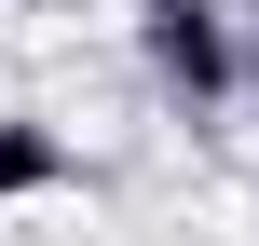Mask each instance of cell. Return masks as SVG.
Returning <instances> with one entry per match:
<instances>
[{
    "instance_id": "cell-1",
    "label": "cell",
    "mask_w": 259,
    "mask_h": 246,
    "mask_svg": "<svg viewBox=\"0 0 259 246\" xmlns=\"http://www.w3.org/2000/svg\"><path fill=\"white\" fill-rule=\"evenodd\" d=\"M137 55H150V82H164L178 110H219V96H232V68H246L232 0H137Z\"/></svg>"
},
{
    "instance_id": "cell-2",
    "label": "cell",
    "mask_w": 259,
    "mask_h": 246,
    "mask_svg": "<svg viewBox=\"0 0 259 246\" xmlns=\"http://www.w3.org/2000/svg\"><path fill=\"white\" fill-rule=\"evenodd\" d=\"M27 192H82V151L55 123H0V205H27Z\"/></svg>"
}]
</instances>
